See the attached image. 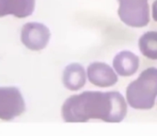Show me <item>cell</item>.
Listing matches in <instances>:
<instances>
[{
	"label": "cell",
	"mask_w": 157,
	"mask_h": 136,
	"mask_svg": "<svg viewBox=\"0 0 157 136\" xmlns=\"http://www.w3.org/2000/svg\"><path fill=\"white\" fill-rule=\"evenodd\" d=\"M127 115V103L118 92L87 91L72 96L62 107V117L67 122H86L102 120L120 122Z\"/></svg>",
	"instance_id": "obj_1"
},
{
	"label": "cell",
	"mask_w": 157,
	"mask_h": 136,
	"mask_svg": "<svg viewBox=\"0 0 157 136\" xmlns=\"http://www.w3.org/2000/svg\"><path fill=\"white\" fill-rule=\"evenodd\" d=\"M157 96V69L149 68L139 74L137 80L129 83L127 101L135 109H151Z\"/></svg>",
	"instance_id": "obj_2"
},
{
	"label": "cell",
	"mask_w": 157,
	"mask_h": 136,
	"mask_svg": "<svg viewBox=\"0 0 157 136\" xmlns=\"http://www.w3.org/2000/svg\"><path fill=\"white\" fill-rule=\"evenodd\" d=\"M118 16L130 27H143L150 21L148 0H118Z\"/></svg>",
	"instance_id": "obj_3"
},
{
	"label": "cell",
	"mask_w": 157,
	"mask_h": 136,
	"mask_svg": "<svg viewBox=\"0 0 157 136\" xmlns=\"http://www.w3.org/2000/svg\"><path fill=\"white\" fill-rule=\"evenodd\" d=\"M25 110V103L16 87H0V118L10 121Z\"/></svg>",
	"instance_id": "obj_4"
},
{
	"label": "cell",
	"mask_w": 157,
	"mask_h": 136,
	"mask_svg": "<svg viewBox=\"0 0 157 136\" xmlns=\"http://www.w3.org/2000/svg\"><path fill=\"white\" fill-rule=\"evenodd\" d=\"M50 39V31L45 25L38 22H30L21 30V42L31 50H42Z\"/></svg>",
	"instance_id": "obj_5"
},
{
	"label": "cell",
	"mask_w": 157,
	"mask_h": 136,
	"mask_svg": "<svg viewBox=\"0 0 157 136\" xmlns=\"http://www.w3.org/2000/svg\"><path fill=\"white\" fill-rule=\"evenodd\" d=\"M87 75L90 82L98 87L112 86L118 80L112 68L102 62L91 64L87 69Z\"/></svg>",
	"instance_id": "obj_6"
},
{
	"label": "cell",
	"mask_w": 157,
	"mask_h": 136,
	"mask_svg": "<svg viewBox=\"0 0 157 136\" xmlns=\"http://www.w3.org/2000/svg\"><path fill=\"white\" fill-rule=\"evenodd\" d=\"M35 0H0V17L14 15L26 18L34 10Z\"/></svg>",
	"instance_id": "obj_7"
},
{
	"label": "cell",
	"mask_w": 157,
	"mask_h": 136,
	"mask_svg": "<svg viewBox=\"0 0 157 136\" xmlns=\"http://www.w3.org/2000/svg\"><path fill=\"white\" fill-rule=\"evenodd\" d=\"M139 57L129 51H122L115 57L113 66L118 74L124 77L133 75L139 69Z\"/></svg>",
	"instance_id": "obj_8"
},
{
	"label": "cell",
	"mask_w": 157,
	"mask_h": 136,
	"mask_svg": "<svg viewBox=\"0 0 157 136\" xmlns=\"http://www.w3.org/2000/svg\"><path fill=\"white\" fill-rule=\"evenodd\" d=\"M64 85L71 91L80 90L86 82V74L83 67L80 64H70L63 73Z\"/></svg>",
	"instance_id": "obj_9"
},
{
	"label": "cell",
	"mask_w": 157,
	"mask_h": 136,
	"mask_svg": "<svg viewBox=\"0 0 157 136\" xmlns=\"http://www.w3.org/2000/svg\"><path fill=\"white\" fill-rule=\"evenodd\" d=\"M139 47L146 57L157 60V32H147L139 40Z\"/></svg>",
	"instance_id": "obj_10"
},
{
	"label": "cell",
	"mask_w": 157,
	"mask_h": 136,
	"mask_svg": "<svg viewBox=\"0 0 157 136\" xmlns=\"http://www.w3.org/2000/svg\"><path fill=\"white\" fill-rule=\"evenodd\" d=\"M153 18L155 21H157V0L153 4Z\"/></svg>",
	"instance_id": "obj_11"
}]
</instances>
